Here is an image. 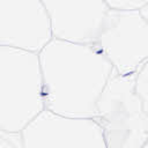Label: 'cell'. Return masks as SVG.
I'll list each match as a JSON object with an SVG mask.
<instances>
[{
  "instance_id": "30bf717a",
  "label": "cell",
  "mask_w": 148,
  "mask_h": 148,
  "mask_svg": "<svg viewBox=\"0 0 148 148\" xmlns=\"http://www.w3.org/2000/svg\"><path fill=\"white\" fill-rule=\"evenodd\" d=\"M0 148H23L21 133L0 132Z\"/></svg>"
},
{
  "instance_id": "8fae6325",
  "label": "cell",
  "mask_w": 148,
  "mask_h": 148,
  "mask_svg": "<svg viewBox=\"0 0 148 148\" xmlns=\"http://www.w3.org/2000/svg\"><path fill=\"white\" fill-rule=\"evenodd\" d=\"M142 148H148V142H147V143H146V145H145Z\"/></svg>"
},
{
  "instance_id": "6da1fadb",
  "label": "cell",
  "mask_w": 148,
  "mask_h": 148,
  "mask_svg": "<svg viewBox=\"0 0 148 148\" xmlns=\"http://www.w3.org/2000/svg\"><path fill=\"white\" fill-rule=\"evenodd\" d=\"M46 110L71 118H97V103L114 68L95 44L53 38L40 52Z\"/></svg>"
},
{
  "instance_id": "8992f818",
  "label": "cell",
  "mask_w": 148,
  "mask_h": 148,
  "mask_svg": "<svg viewBox=\"0 0 148 148\" xmlns=\"http://www.w3.org/2000/svg\"><path fill=\"white\" fill-rule=\"evenodd\" d=\"M53 38L42 0H0V45L39 53Z\"/></svg>"
},
{
  "instance_id": "7a4b0ae2",
  "label": "cell",
  "mask_w": 148,
  "mask_h": 148,
  "mask_svg": "<svg viewBox=\"0 0 148 148\" xmlns=\"http://www.w3.org/2000/svg\"><path fill=\"white\" fill-rule=\"evenodd\" d=\"M45 110L39 53L0 45V132L21 133Z\"/></svg>"
},
{
  "instance_id": "52a82bcc",
  "label": "cell",
  "mask_w": 148,
  "mask_h": 148,
  "mask_svg": "<svg viewBox=\"0 0 148 148\" xmlns=\"http://www.w3.org/2000/svg\"><path fill=\"white\" fill-rule=\"evenodd\" d=\"M51 20L53 37L94 44L110 8L103 0H42Z\"/></svg>"
},
{
  "instance_id": "9c48e42d",
  "label": "cell",
  "mask_w": 148,
  "mask_h": 148,
  "mask_svg": "<svg viewBox=\"0 0 148 148\" xmlns=\"http://www.w3.org/2000/svg\"><path fill=\"white\" fill-rule=\"evenodd\" d=\"M110 9L132 10L141 9L148 6V0H103Z\"/></svg>"
},
{
  "instance_id": "5b68a950",
  "label": "cell",
  "mask_w": 148,
  "mask_h": 148,
  "mask_svg": "<svg viewBox=\"0 0 148 148\" xmlns=\"http://www.w3.org/2000/svg\"><path fill=\"white\" fill-rule=\"evenodd\" d=\"M23 148H108L103 127L96 118H71L49 110L22 132Z\"/></svg>"
},
{
  "instance_id": "277c9868",
  "label": "cell",
  "mask_w": 148,
  "mask_h": 148,
  "mask_svg": "<svg viewBox=\"0 0 148 148\" xmlns=\"http://www.w3.org/2000/svg\"><path fill=\"white\" fill-rule=\"evenodd\" d=\"M120 75L136 74L148 61V6L110 9L94 43Z\"/></svg>"
},
{
  "instance_id": "ba28073f",
  "label": "cell",
  "mask_w": 148,
  "mask_h": 148,
  "mask_svg": "<svg viewBox=\"0 0 148 148\" xmlns=\"http://www.w3.org/2000/svg\"><path fill=\"white\" fill-rule=\"evenodd\" d=\"M135 89L142 99L146 112H148V61L135 74Z\"/></svg>"
},
{
  "instance_id": "3957f363",
  "label": "cell",
  "mask_w": 148,
  "mask_h": 148,
  "mask_svg": "<svg viewBox=\"0 0 148 148\" xmlns=\"http://www.w3.org/2000/svg\"><path fill=\"white\" fill-rule=\"evenodd\" d=\"M97 120L108 148H142L148 142V112L135 89V74L114 73L97 103Z\"/></svg>"
}]
</instances>
